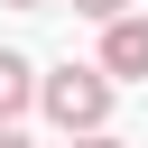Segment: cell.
<instances>
[{
    "label": "cell",
    "instance_id": "6da1fadb",
    "mask_svg": "<svg viewBox=\"0 0 148 148\" xmlns=\"http://www.w3.org/2000/svg\"><path fill=\"white\" fill-rule=\"evenodd\" d=\"M37 102H46V120H56L65 139H83V130L111 120V74H102V65H56V74L37 83Z\"/></svg>",
    "mask_w": 148,
    "mask_h": 148
},
{
    "label": "cell",
    "instance_id": "7a4b0ae2",
    "mask_svg": "<svg viewBox=\"0 0 148 148\" xmlns=\"http://www.w3.org/2000/svg\"><path fill=\"white\" fill-rule=\"evenodd\" d=\"M102 74L111 83H139L148 74V18H111L102 28Z\"/></svg>",
    "mask_w": 148,
    "mask_h": 148
},
{
    "label": "cell",
    "instance_id": "3957f363",
    "mask_svg": "<svg viewBox=\"0 0 148 148\" xmlns=\"http://www.w3.org/2000/svg\"><path fill=\"white\" fill-rule=\"evenodd\" d=\"M28 102H37V74H28V56H9V46H0V120H18Z\"/></svg>",
    "mask_w": 148,
    "mask_h": 148
},
{
    "label": "cell",
    "instance_id": "277c9868",
    "mask_svg": "<svg viewBox=\"0 0 148 148\" xmlns=\"http://www.w3.org/2000/svg\"><path fill=\"white\" fill-rule=\"evenodd\" d=\"M74 9H83V18H102V28H111V18H130V0H74Z\"/></svg>",
    "mask_w": 148,
    "mask_h": 148
},
{
    "label": "cell",
    "instance_id": "5b68a950",
    "mask_svg": "<svg viewBox=\"0 0 148 148\" xmlns=\"http://www.w3.org/2000/svg\"><path fill=\"white\" fill-rule=\"evenodd\" d=\"M74 148H130V139H111V130H83V139H74Z\"/></svg>",
    "mask_w": 148,
    "mask_h": 148
},
{
    "label": "cell",
    "instance_id": "8992f818",
    "mask_svg": "<svg viewBox=\"0 0 148 148\" xmlns=\"http://www.w3.org/2000/svg\"><path fill=\"white\" fill-rule=\"evenodd\" d=\"M0 148H28V139H18V130H0Z\"/></svg>",
    "mask_w": 148,
    "mask_h": 148
},
{
    "label": "cell",
    "instance_id": "52a82bcc",
    "mask_svg": "<svg viewBox=\"0 0 148 148\" xmlns=\"http://www.w3.org/2000/svg\"><path fill=\"white\" fill-rule=\"evenodd\" d=\"M9 9H46V0H9Z\"/></svg>",
    "mask_w": 148,
    "mask_h": 148
}]
</instances>
